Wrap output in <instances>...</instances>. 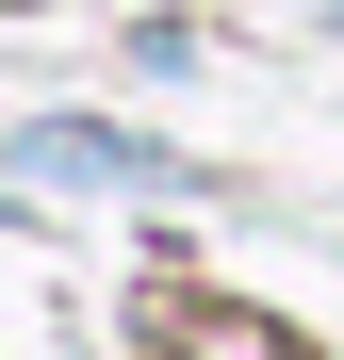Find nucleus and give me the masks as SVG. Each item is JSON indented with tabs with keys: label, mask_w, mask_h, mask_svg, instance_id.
Returning a JSON list of instances; mask_svg holds the SVG:
<instances>
[{
	"label": "nucleus",
	"mask_w": 344,
	"mask_h": 360,
	"mask_svg": "<svg viewBox=\"0 0 344 360\" xmlns=\"http://www.w3.org/2000/svg\"><path fill=\"white\" fill-rule=\"evenodd\" d=\"M33 180H181L164 148H132V131H82V115H49L33 131Z\"/></svg>",
	"instance_id": "1"
}]
</instances>
